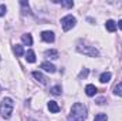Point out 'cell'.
Wrapping results in <instances>:
<instances>
[{
    "label": "cell",
    "mask_w": 122,
    "mask_h": 121,
    "mask_svg": "<svg viewBox=\"0 0 122 121\" xmlns=\"http://www.w3.org/2000/svg\"><path fill=\"white\" fill-rule=\"evenodd\" d=\"M87 118V108L81 103H75L70 111L67 121H84Z\"/></svg>",
    "instance_id": "cell-1"
},
{
    "label": "cell",
    "mask_w": 122,
    "mask_h": 121,
    "mask_svg": "<svg viewBox=\"0 0 122 121\" xmlns=\"http://www.w3.org/2000/svg\"><path fill=\"white\" fill-rule=\"evenodd\" d=\"M13 108H14V103H13V100L9 98V97L3 98V101H1V104H0V114H1V117L6 118V120H9V118L11 117Z\"/></svg>",
    "instance_id": "cell-2"
},
{
    "label": "cell",
    "mask_w": 122,
    "mask_h": 121,
    "mask_svg": "<svg viewBox=\"0 0 122 121\" xmlns=\"http://www.w3.org/2000/svg\"><path fill=\"white\" fill-rule=\"evenodd\" d=\"M77 50H78L80 53L85 54V56H90V57H97V56L99 54V51H98L95 47H92V46H85V44H78V46H77Z\"/></svg>",
    "instance_id": "cell-3"
},
{
    "label": "cell",
    "mask_w": 122,
    "mask_h": 121,
    "mask_svg": "<svg viewBox=\"0 0 122 121\" xmlns=\"http://www.w3.org/2000/svg\"><path fill=\"white\" fill-rule=\"evenodd\" d=\"M75 23H77V20H75V17L71 16V14H68V16H65V17L61 19V26H62V30L64 31L71 30V29L75 26Z\"/></svg>",
    "instance_id": "cell-4"
},
{
    "label": "cell",
    "mask_w": 122,
    "mask_h": 121,
    "mask_svg": "<svg viewBox=\"0 0 122 121\" xmlns=\"http://www.w3.org/2000/svg\"><path fill=\"white\" fill-rule=\"evenodd\" d=\"M41 38L46 43H53L54 41V33L53 31H43L41 33Z\"/></svg>",
    "instance_id": "cell-5"
},
{
    "label": "cell",
    "mask_w": 122,
    "mask_h": 121,
    "mask_svg": "<svg viewBox=\"0 0 122 121\" xmlns=\"http://www.w3.org/2000/svg\"><path fill=\"white\" fill-rule=\"evenodd\" d=\"M33 77H34L38 83H41V84H47V77H46L43 73H40V71H33Z\"/></svg>",
    "instance_id": "cell-6"
},
{
    "label": "cell",
    "mask_w": 122,
    "mask_h": 121,
    "mask_svg": "<svg viewBox=\"0 0 122 121\" xmlns=\"http://www.w3.org/2000/svg\"><path fill=\"white\" fill-rule=\"evenodd\" d=\"M41 68H43V70H46L47 73H56V67H54L51 63H47V61L41 63Z\"/></svg>",
    "instance_id": "cell-7"
},
{
    "label": "cell",
    "mask_w": 122,
    "mask_h": 121,
    "mask_svg": "<svg viewBox=\"0 0 122 121\" xmlns=\"http://www.w3.org/2000/svg\"><path fill=\"white\" fill-rule=\"evenodd\" d=\"M111 77H112V74H111L109 71H105L104 74H101V77H99V81H101L102 84H105V83H109Z\"/></svg>",
    "instance_id": "cell-8"
},
{
    "label": "cell",
    "mask_w": 122,
    "mask_h": 121,
    "mask_svg": "<svg viewBox=\"0 0 122 121\" xmlns=\"http://www.w3.org/2000/svg\"><path fill=\"white\" fill-rule=\"evenodd\" d=\"M105 27H107V30L108 31H115L117 30V23L114 22V20H107V23H105Z\"/></svg>",
    "instance_id": "cell-9"
},
{
    "label": "cell",
    "mask_w": 122,
    "mask_h": 121,
    "mask_svg": "<svg viewBox=\"0 0 122 121\" xmlns=\"http://www.w3.org/2000/svg\"><path fill=\"white\" fill-rule=\"evenodd\" d=\"M97 87L95 86H92V84H88L87 87H85V93H87V95H90V97H92V95H95L97 94Z\"/></svg>",
    "instance_id": "cell-10"
},
{
    "label": "cell",
    "mask_w": 122,
    "mask_h": 121,
    "mask_svg": "<svg viewBox=\"0 0 122 121\" xmlns=\"http://www.w3.org/2000/svg\"><path fill=\"white\" fill-rule=\"evenodd\" d=\"M48 110H50L51 113H58V111H60V105H58L56 101H50V103H48Z\"/></svg>",
    "instance_id": "cell-11"
},
{
    "label": "cell",
    "mask_w": 122,
    "mask_h": 121,
    "mask_svg": "<svg viewBox=\"0 0 122 121\" xmlns=\"http://www.w3.org/2000/svg\"><path fill=\"white\" fill-rule=\"evenodd\" d=\"M21 40H23V43L27 44V46H31V44H33V37H31V34H23V36H21Z\"/></svg>",
    "instance_id": "cell-12"
},
{
    "label": "cell",
    "mask_w": 122,
    "mask_h": 121,
    "mask_svg": "<svg viewBox=\"0 0 122 121\" xmlns=\"http://www.w3.org/2000/svg\"><path fill=\"white\" fill-rule=\"evenodd\" d=\"M26 60L29 61V63H34V61H36V54H34L33 50H29V51L26 53Z\"/></svg>",
    "instance_id": "cell-13"
},
{
    "label": "cell",
    "mask_w": 122,
    "mask_h": 121,
    "mask_svg": "<svg viewBox=\"0 0 122 121\" xmlns=\"http://www.w3.org/2000/svg\"><path fill=\"white\" fill-rule=\"evenodd\" d=\"M46 56L56 60V59H58V51H57V50H47V51H46Z\"/></svg>",
    "instance_id": "cell-14"
},
{
    "label": "cell",
    "mask_w": 122,
    "mask_h": 121,
    "mask_svg": "<svg viewBox=\"0 0 122 121\" xmlns=\"http://www.w3.org/2000/svg\"><path fill=\"white\" fill-rule=\"evenodd\" d=\"M13 50H14V53H16V56H23V54H24V50H23V46H19V44H16V46L13 47Z\"/></svg>",
    "instance_id": "cell-15"
},
{
    "label": "cell",
    "mask_w": 122,
    "mask_h": 121,
    "mask_svg": "<svg viewBox=\"0 0 122 121\" xmlns=\"http://www.w3.org/2000/svg\"><path fill=\"white\" fill-rule=\"evenodd\" d=\"M50 93H51V94H54V95H61L62 90H61V87H60V86H54V87H51Z\"/></svg>",
    "instance_id": "cell-16"
},
{
    "label": "cell",
    "mask_w": 122,
    "mask_h": 121,
    "mask_svg": "<svg viewBox=\"0 0 122 121\" xmlns=\"http://www.w3.org/2000/svg\"><path fill=\"white\" fill-rule=\"evenodd\" d=\"M114 93H115V95H119V97H122V81H121V83H118V84L115 86Z\"/></svg>",
    "instance_id": "cell-17"
},
{
    "label": "cell",
    "mask_w": 122,
    "mask_h": 121,
    "mask_svg": "<svg viewBox=\"0 0 122 121\" xmlns=\"http://www.w3.org/2000/svg\"><path fill=\"white\" fill-rule=\"evenodd\" d=\"M20 6L23 7V13H24V14L30 11V7H29V3H27V1H24V0H21V1H20Z\"/></svg>",
    "instance_id": "cell-18"
},
{
    "label": "cell",
    "mask_w": 122,
    "mask_h": 121,
    "mask_svg": "<svg viewBox=\"0 0 122 121\" xmlns=\"http://www.w3.org/2000/svg\"><path fill=\"white\" fill-rule=\"evenodd\" d=\"M94 121H108V117H107V114H97Z\"/></svg>",
    "instance_id": "cell-19"
},
{
    "label": "cell",
    "mask_w": 122,
    "mask_h": 121,
    "mask_svg": "<svg viewBox=\"0 0 122 121\" xmlns=\"http://www.w3.org/2000/svg\"><path fill=\"white\" fill-rule=\"evenodd\" d=\"M60 3H61V6H64V7H72L74 6L72 1H67V0H61Z\"/></svg>",
    "instance_id": "cell-20"
},
{
    "label": "cell",
    "mask_w": 122,
    "mask_h": 121,
    "mask_svg": "<svg viewBox=\"0 0 122 121\" xmlns=\"http://www.w3.org/2000/svg\"><path fill=\"white\" fill-rule=\"evenodd\" d=\"M88 73H90V71H88V68H84V70H82V71L80 73V78H82V77L85 78V77L88 76Z\"/></svg>",
    "instance_id": "cell-21"
},
{
    "label": "cell",
    "mask_w": 122,
    "mask_h": 121,
    "mask_svg": "<svg viewBox=\"0 0 122 121\" xmlns=\"http://www.w3.org/2000/svg\"><path fill=\"white\" fill-rule=\"evenodd\" d=\"M6 10H7L6 6H4V4H0V16H4V14H6Z\"/></svg>",
    "instance_id": "cell-22"
},
{
    "label": "cell",
    "mask_w": 122,
    "mask_h": 121,
    "mask_svg": "<svg viewBox=\"0 0 122 121\" xmlns=\"http://www.w3.org/2000/svg\"><path fill=\"white\" fill-rule=\"evenodd\" d=\"M118 27H119V29H121V30H122V20H121V22H119V23H118Z\"/></svg>",
    "instance_id": "cell-23"
},
{
    "label": "cell",
    "mask_w": 122,
    "mask_h": 121,
    "mask_svg": "<svg viewBox=\"0 0 122 121\" xmlns=\"http://www.w3.org/2000/svg\"><path fill=\"white\" fill-rule=\"evenodd\" d=\"M0 88H1V87H0Z\"/></svg>",
    "instance_id": "cell-24"
}]
</instances>
